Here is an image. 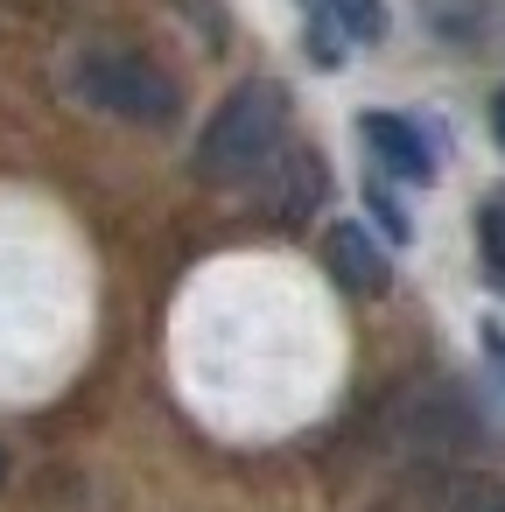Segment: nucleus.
<instances>
[{
	"label": "nucleus",
	"instance_id": "1",
	"mask_svg": "<svg viewBox=\"0 0 505 512\" xmlns=\"http://www.w3.org/2000/svg\"><path fill=\"white\" fill-rule=\"evenodd\" d=\"M281 134H288V92L267 85V78H246L211 113L204 141H197V176L204 183H253V176L274 169Z\"/></svg>",
	"mask_w": 505,
	"mask_h": 512
},
{
	"label": "nucleus",
	"instance_id": "2",
	"mask_svg": "<svg viewBox=\"0 0 505 512\" xmlns=\"http://www.w3.org/2000/svg\"><path fill=\"white\" fill-rule=\"evenodd\" d=\"M78 99L127 120V127H169L183 113L176 78L148 57H134V50H85L78 57Z\"/></svg>",
	"mask_w": 505,
	"mask_h": 512
},
{
	"label": "nucleus",
	"instance_id": "3",
	"mask_svg": "<svg viewBox=\"0 0 505 512\" xmlns=\"http://www.w3.org/2000/svg\"><path fill=\"white\" fill-rule=\"evenodd\" d=\"M463 442H477V414L463 407V393L428 386L407 400V449L414 456H456Z\"/></svg>",
	"mask_w": 505,
	"mask_h": 512
},
{
	"label": "nucleus",
	"instance_id": "4",
	"mask_svg": "<svg viewBox=\"0 0 505 512\" xmlns=\"http://www.w3.org/2000/svg\"><path fill=\"white\" fill-rule=\"evenodd\" d=\"M358 141H365L372 162H379L386 176H400V183H428V176H435V148H428L421 127L400 120V113H365V120H358Z\"/></svg>",
	"mask_w": 505,
	"mask_h": 512
},
{
	"label": "nucleus",
	"instance_id": "5",
	"mask_svg": "<svg viewBox=\"0 0 505 512\" xmlns=\"http://www.w3.org/2000/svg\"><path fill=\"white\" fill-rule=\"evenodd\" d=\"M323 260H330V274H337V288H351V295H386V253L365 239V225H330L323 232Z\"/></svg>",
	"mask_w": 505,
	"mask_h": 512
},
{
	"label": "nucleus",
	"instance_id": "6",
	"mask_svg": "<svg viewBox=\"0 0 505 512\" xmlns=\"http://www.w3.org/2000/svg\"><path fill=\"white\" fill-rule=\"evenodd\" d=\"M302 8H309V29L330 36V43H379L386 36L379 0H302Z\"/></svg>",
	"mask_w": 505,
	"mask_h": 512
},
{
	"label": "nucleus",
	"instance_id": "7",
	"mask_svg": "<svg viewBox=\"0 0 505 512\" xmlns=\"http://www.w3.org/2000/svg\"><path fill=\"white\" fill-rule=\"evenodd\" d=\"M435 512H505V477H484V470H456L435 498Z\"/></svg>",
	"mask_w": 505,
	"mask_h": 512
},
{
	"label": "nucleus",
	"instance_id": "8",
	"mask_svg": "<svg viewBox=\"0 0 505 512\" xmlns=\"http://www.w3.org/2000/svg\"><path fill=\"white\" fill-rule=\"evenodd\" d=\"M477 260H484L491 288L505 295V190H491V197L477 204Z\"/></svg>",
	"mask_w": 505,
	"mask_h": 512
},
{
	"label": "nucleus",
	"instance_id": "9",
	"mask_svg": "<svg viewBox=\"0 0 505 512\" xmlns=\"http://www.w3.org/2000/svg\"><path fill=\"white\" fill-rule=\"evenodd\" d=\"M428 29L449 43H477L484 36V0H428Z\"/></svg>",
	"mask_w": 505,
	"mask_h": 512
},
{
	"label": "nucleus",
	"instance_id": "10",
	"mask_svg": "<svg viewBox=\"0 0 505 512\" xmlns=\"http://www.w3.org/2000/svg\"><path fill=\"white\" fill-rule=\"evenodd\" d=\"M484 358H491V372H498V386H505V330H498V323H484Z\"/></svg>",
	"mask_w": 505,
	"mask_h": 512
},
{
	"label": "nucleus",
	"instance_id": "11",
	"mask_svg": "<svg viewBox=\"0 0 505 512\" xmlns=\"http://www.w3.org/2000/svg\"><path fill=\"white\" fill-rule=\"evenodd\" d=\"M491 141H498V148H505V85H498V92H491Z\"/></svg>",
	"mask_w": 505,
	"mask_h": 512
},
{
	"label": "nucleus",
	"instance_id": "12",
	"mask_svg": "<svg viewBox=\"0 0 505 512\" xmlns=\"http://www.w3.org/2000/svg\"><path fill=\"white\" fill-rule=\"evenodd\" d=\"M0 477H8V456H0Z\"/></svg>",
	"mask_w": 505,
	"mask_h": 512
}]
</instances>
